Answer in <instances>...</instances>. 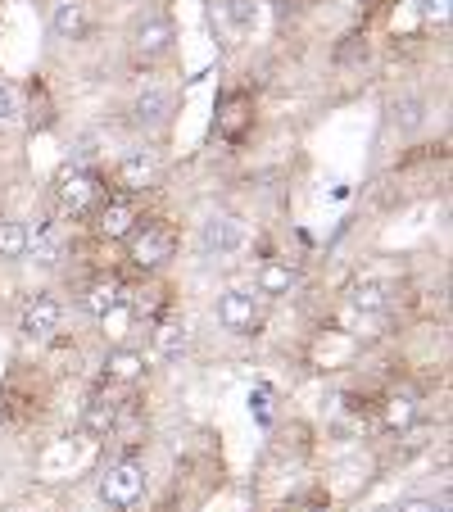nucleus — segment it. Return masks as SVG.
Instances as JSON below:
<instances>
[{
    "label": "nucleus",
    "mask_w": 453,
    "mask_h": 512,
    "mask_svg": "<svg viewBox=\"0 0 453 512\" xmlns=\"http://www.w3.org/2000/svg\"><path fill=\"white\" fill-rule=\"evenodd\" d=\"M422 14H426V19H449V0H422Z\"/></svg>",
    "instance_id": "nucleus-26"
},
{
    "label": "nucleus",
    "mask_w": 453,
    "mask_h": 512,
    "mask_svg": "<svg viewBox=\"0 0 453 512\" xmlns=\"http://www.w3.org/2000/svg\"><path fill=\"white\" fill-rule=\"evenodd\" d=\"M295 290H299V268L290 259H263L254 268V295H263V300H286Z\"/></svg>",
    "instance_id": "nucleus-16"
},
{
    "label": "nucleus",
    "mask_w": 453,
    "mask_h": 512,
    "mask_svg": "<svg viewBox=\"0 0 453 512\" xmlns=\"http://www.w3.org/2000/svg\"><path fill=\"white\" fill-rule=\"evenodd\" d=\"M78 304H82V313H87V318L109 322V313L123 309V281L109 277V272H100V277H91L87 286H82Z\"/></svg>",
    "instance_id": "nucleus-13"
},
{
    "label": "nucleus",
    "mask_w": 453,
    "mask_h": 512,
    "mask_svg": "<svg viewBox=\"0 0 453 512\" xmlns=\"http://www.w3.org/2000/svg\"><path fill=\"white\" fill-rule=\"evenodd\" d=\"M222 23V37H250L259 28V0H222L213 14V28Z\"/></svg>",
    "instance_id": "nucleus-18"
},
{
    "label": "nucleus",
    "mask_w": 453,
    "mask_h": 512,
    "mask_svg": "<svg viewBox=\"0 0 453 512\" xmlns=\"http://www.w3.org/2000/svg\"><path fill=\"white\" fill-rule=\"evenodd\" d=\"M250 127H254V96L250 91H227V96L218 100V123H213V132H218L222 141H245Z\"/></svg>",
    "instance_id": "nucleus-11"
},
{
    "label": "nucleus",
    "mask_w": 453,
    "mask_h": 512,
    "mask_svg": "<svg viewBox=\"0 0 453 512\" xmlns=\"http://www.w3.org/2000/svg\"><path fill=\"white\" fill-rule=\"evenodd\" d=\"M28 259L41 268H59L64 263V236L55 232V223H41L37 232L28 227Z\"/></svg>",
    "instance_id": "nucleus-19"
},
{
    "label": "nucleus",
    "mask_w": 453,
    "mask_h": 512,
    "mask_svg": "<svg viewBox=\"0 0 453 512\" xmlns=\"http://www.w3.org/2000/svg\"><path fill=\"white\" fill-rule=\"evenodd\" d=\"M177 105H182V100H177L173 87H164V82H145V87L132 96V105H127V127L141 132L145 141H150V136H164L177 118Z\"/></svg>",
    "instance_id": "nucleus-5"
},
{
    "label": "nucleus",
    "mask_w": 453,
    "mask_h": 512,
    "mask_svg": "<svg viewBox=\"0 0 453 512\" xmlns=\"http://www.w3.org/2000/svg\"><path fill=\"white\" fill-rule=\"evenodd\" d=\"M28 259V223L0 213V263H23Z\"/></svg>",
    "instance_id": "nucleus-21"
},
{
    "label": "nucleus",
    "mask_w": 453,
    "mask_h": 512,
    "mask_svg": "<svg viewBox=\"0 0 453 512\" xmlns=\"http://www.w3.org/2000/svg\"><path fill=\"white\" fill-rule=\"evenodd\" d=\"M59 327H64V304H59L50 290H32L28 300H23L19 331L28 340H55Z\"/></svg>",
    "instance_id": "nucleus-9"
},
{
    "label": "nucleus",
    "mask_w": 453,
    "mask_h": 512,
    "mask_svg": "<svg viewBox=\"0 0 453 512\" xmlns=\"http://www.w3.org/2000/svg\"><path fill=\"white\" fill-rule=\"evenodd\" d=\"M91 32V0H50V37L82 41Z\"/></svg>",
    "instance_id": "nucleus-14"
},
{
    "label": "nucleus",
    "mask_w": 453,
    "mask_h": 512,
    "mask_svg": "<svg viewBox=\"0 0 453 512\" xmlns=\"http://www.w3.org/2000/svg\"><path fill=\"white\" fill-rule=\"evenodd\" d=\"M100 368H105V386H141L145 372H150V358L136 345H114Z\"/></svg>",
    "instance_id": "nucleus-15"
},
{
    "label": "nucleus",
    "mask_w": 453,
    "mask_h": 512,
    "mask_svg": "<svg viewBox=\"0 0 453 512\" xmlns=\"http://www.w3.org/2000/svg\"><path fill=\"white\" fill-rule=\"evenodd\" d=\"M118 422H123V404H118L114 386L91 390L87 404H82V431H87V435H100V440H105V435L118 431Z\"/></svg>",
    "instance_id": "nucleus-12"
},
{
    "label": "nucleus",
    "mask_w": 453,
    "mask_h": 512,
    "mask_svg": "<svg viewBox=\"0 0 453 512\" xmlns=\"http://www.w3.org/2000/svg\"><path fill=\"white\" fill-rule=\"evenodd\" d=\"M105 195H109L105 177H100L91 164H64L59 168L55 200H59V213H64V218H91Z\"/></svg>",
    "instance_id": "nucleus-2"
},
{
    "label": "nucleus",
    "mask_w": 453,
    "mask_h": 512,
    "mask_svg": "<svg viewBox=\"0 0 453 512\" xmlns=\"http://www.w3.org/2000/svg\"><path fill=\"white\" fill-rule=\"evenodd\" d=\"M127 259H132L136 272H145V277H155V272H164L168 263L177 259V232L164 223V218H150V223H136V232L127 236Z\"/></svg>",
    "instance_id": "nucleus-4"
},
{
    "label": "nucleus",
    "mask_w": 453,
    "mask_h": 512,
    "mask_svg": "<svg viewBox=\"0 0 453 512\" xmlns=\"http://www.w3.org/2000/svg\"><path fill=\"white\" fill-rule=\"evenodd\" d=\"M422 118H426V105L417 96L395 100V105H390V123H395L399 132H413V127H422Z\"/></svg>",
    "instance_id": "nucleus-23"
},
{
    "label": "nucleus",
    "mask_w": 453,
    "mask_h": 512,
    "mask_svg": "<svg viewBox=\"0 0 453 512\" xmlns=\"http://www.w3.org/2000/svg\"><path fill=\"white\" fill-rule=\"evenodd\" d=\"M91 223H96L100 241H127V236L136 232V223H141V209H136L132 195L109 191L105 200H100V209L91 213Z\"/></svg>",
    "instance_id": "nucleus-10"
},
{
    "label": "nucleus",
    "mask_w": 453,
    "mask_h": 512,
    "mask_svg": "<svg viewBox=\"0 0 453 512\" xmlns=\"http://www.w3.org/2000/svg\"><path fill=\"white\" fill-rule=\"evenodd\" d=\"M173 50H177V19L168 10V0H145L141 10L127 19V55L141 68H155Z\"/></svg>",
    "instance_id": "nucleus-1"
},
{
    "label": "nucleus",
    "mask_w": 453,
    "mask_h": 512,
    "mask_svg": "<svg viewBox=\"0 0 453 512\" xmlns=\"http://www.w3.org/2000/svg\"><path fill=\"white\" fill-rule=\"evenodd\" d=\"M440 503H444V499H440ZM440 503H435V499H404V503H395L390 512H435Z\"/></svg>",
    "instance_id": "nucleus-25"
},
{
    "label": "nucleus",
    "mask_w": 453,
    "mask_h": 512,
    "mask_svg": "<svg viewBox=\"0 0 453 512\" xmlns=\"http://www.w3.org/2000/svg\"><path fill=\"white\" fill-rule=\"evenodd\" d=\"M159 177H164V155H159L150 141H136L127 145L123 155H118V168H114V182H118V195H145L155 191Z\"/></svg>",
    "instance_id": "nucleus-6"
},
{
    "label": "nucleus",
    "mask_w": 453,
    "mask_h": 512,
    "mask_svg": "<svg viewBox=\"0 0 453 512\" xmlns=\"http://www.w3.org/2000/svg\"><path fill=\"white\" fill-rule=\"evenodd\" d=\"M417 413H422V399H417L413 390H395V395H386V404H381V422H386L390 431H408V426L417 422Z\"/></svg>",
    "instance_id": "nucleus-20"
},
{
    "label": "nucleus",
    "mask_w": 453,
    "mask_h": 512,
    "mask_svg": "<svg viewBox=\"0 0 453 512\" xmlns=\"http://www.w3.org/2000/svg\"><path fill=\"white\" fill-rule=\"evenodd\" d=\"M19 114H23V105H19V91L10 87V78H0V127H10Z\"/></svg>",
    "instance_id": "nucleus-24"
},
{
    "label": "nucleus",
    "mask_w": 453,
    "mask_h": 512,
    "mask_svg": "<svg viewBox=\"0 0 453 512\" xmlns=\"http://www.w3.org/2000/svg\"><path fill=\"white\" fill-rule=\"evenodd\" d=\"M155 354H159V363H168V368H182L186 358H191V327L177 318L155 322Z\"/></svg>",
    "instance_id": "nucleus-17"
},
{
    "label": "nucleus",
    "mask_w": 453,
    "mask_h": 512,
    "mask_svg": "<svg viewBox=\"0 0 453 512\" xmlns=\"http://www.w3.org/2000/svg\"><path fill=\"white\" fill-rule=\"evenodd\" d=\"M213 318H218L222 331H232V336H254L263 322L259 313V295L245 286H232V290H222L218 304H213Z\"/></svg>",
    "instance_id": "nucleus-8"
},
{
    "label": "nucleus",
    "mask_w": 453,
    "mask_h": 512,
    "mask_svg": "<svg viewBox=\"0 0 453 512\" xmlns=\"http://www.w3.org/2000/svg\"><path fill=\"white\" fill-rule=\"evenodd\" d=\"M250 232H245V218L236 213H209L200 223V236H195V250H200L204 263H227L245 250Z\"/></svg>",
    "instance_id": "nucleus-7"
},
{
    "label": "nucleus",
    "mask_w": 453,
    "mask_h": 512,
    "mask_svg": "<svg viewBox=\"0 0 453 512\" xmlns=\"http://www.w3.org/2000/svg\"><path fill=\"white\" fill-rule=\"evenodd\" d=\"M96 499L105 503L109 512L136 508V503L145 499V463H141V458L123 454V458H114V463L100 467V476H96Z\"/></svg>",
    "instance_id": "nucleus-3"
},
{
    "label": "nucleus",
    "mask_w": 453,
    "mask_h": 512,
    "mask_svg": "<svg viewBox=\"0 0 453 512\" xmlns=\"http://www.w3.org/2000/svg\"><path fill=\"white\" fill-rule=\"evenodd\" d=\"M435 512H449V503H440V508H435Z\"/></svg>",
    "instance_id": "nucleus-27"
},
{
    "label": "nucleus",
    "mask_w": 453,
    "mask_h": 512,
    "mask_svg": "<svg viewBox=\"0 0 453 512\" xmlns=\"http://www.w3.org/2000/svg\"><path fill=\"white\" fill-rule=\"evenodd\" d=\"M349 304H354V313H381L390 304V286L386 281H358L354 290H349Z\"/></svg>",
    "instance_id": "nucleus-22"
}]
</instances>
